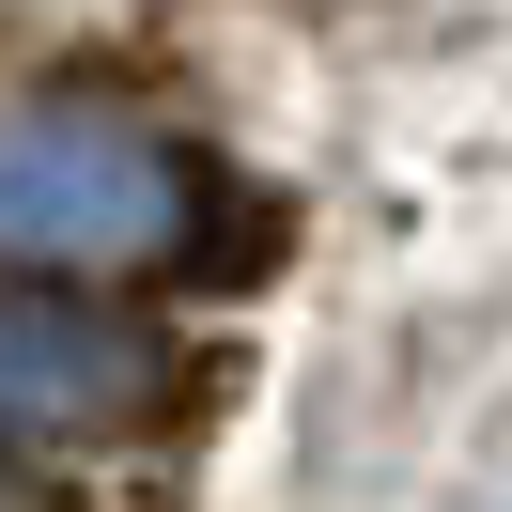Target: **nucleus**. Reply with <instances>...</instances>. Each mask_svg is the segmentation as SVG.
<instances>
[{"label":"nucleus","instance_id":"1","mask_svg":"<svg viewBox=\"0 0 512 512\" xmlns=\"http://www.w3.org/2000/svg\"><path fill=\"white\" fill-rule=\"evenodd\" d=\"M171 202L156 156H125L109 125H16L0 140V249H109Z\"/></svg>","mask_w":512,"mask_h":512}]
</instances>
